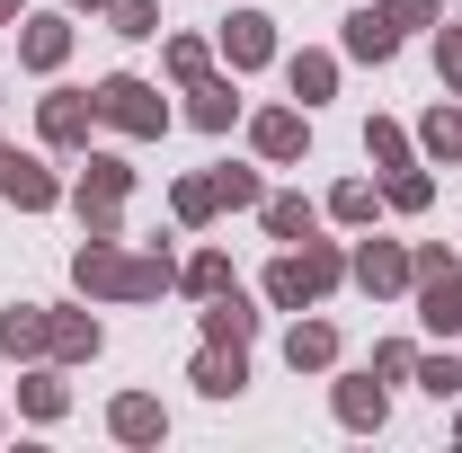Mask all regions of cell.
Masks as SVG:
<instances>
[{
  "label": "cell",
  "instance_id": "cell-1",
  "mask_svg": "<svg viewBox=\"0 0 462 453\" xmlns=\"http://www.w3.org/2000/svg\"><path fill=\"white\" fill-rule=\"evenodd\" d=\"M80 284L89 293H161L170 284V258H116L107 240H89L80 249Z\"/></svg>",
  "mask_w": 462,
  "mask_h": 453
},
{
  "label": "cell",
  "instance_id": "cell-2",
  "mask_svg": "<svg viewBox=\"0 0 462 453\" xmlns=\"http://www.w3.org/2000/svg\"><path fill=\"white\" fill-rule=\"evenodd\" d=\"M409 276H418V311H427V329H462V276H454V258L427 249Z\"/></svg>",
  "mask_w": 462,
  "mask_h": 453
},
{
  "label": "cell",
  "instance_id": "cell-3",
  "mask_svg": "<svg viewBox=\"0 0 462 453\" xmlns=\"http://www.w3.org/2000/svg\"><path fill=\"white\" fill-rule=\"evenodd\" d=\"M329 284H338V258H329V249H302V258H285V267L267 276V293L293 311V302H320Z\"/></svg>",
  "mask_w": 462,
  "mask_h": 453
},
{
  "label": "cell",
  "instance_id": "cell-4",
  "mask_svg": "<svg viewBox=\"0 0 462 453\" xmlns=\"http://www.w3.org/2000/svg\"><path fill=\"white\" fill-rule=\"evenodd\" d=\"M98 116L125 125V134H161V116H170V107H161L143 80H107V89H98Z\"/></svg>",
  "mask_w": 462,
  "mask_h": 453
},
{
  "label": "cell",
  "instance_id": "cell-5",
  "mask_svg": "<svg viewBox=\"0 0 462 453\" xmlns=\"http://www.w3.org/2000/svg\"><path fill=\"white\" fill-rule=\"evenodd\" d=\"M0 196H9V205H27V214H45V205H54V178H45V161H18V152H0Z\"/></svg>",
  "mask_w": 462,
  "mask_h": 453
},
{
  "label": "cell",
  "instance_id": "cell-6",
  "mask_svg": "<svg viewBox=\"0 0 462 453\" xmlns=\"http://www.w3.org/2000/svg\"><path fill=\"white\" fill-rule=\"evenodd\" d=\"M392 45H401V27H392V18H374V9H365V18H346V54L392 62Z\"/></svg>",
  "mask_w": 462,
  "mask_h": 453
},
{
  "label": "cell",
  "instance_id": "cell-7",
  "mask_svg": "<svg viewBox=\"0 0 462 453\" xmlns=\"http://www.w3.org/2000/svg\"><path fill=\"white\" fill-rule=\"evenodd\" d=\"M45 338H54V329H45V311H36V302H18V311L0 320V347H9V356H36Z\"/></svg>",
  "mask_w": 462,
  "mask_h": 453
},
{
  "label": "cell",
  "instance_id": "cell-8",
  "mask_svg": "<svg viewBox=\"0 0 462 453\" xmlns=\"http://www.w3.org/2000/svg\"><path fill=\"white\" fill-rule=\"evenodd\" d=\"M223 45H231V62H240V71L276 54V36H267V18H231V27H223Z\"/></svg>",
  "mask_w": 462,
  "mask_h": 453
},
{
  "label": "cell",
  "instance_id": "cell-9",
  "mask_svg": "<svg viewBox=\"0 0 462 453\" xmlns=\"http://www.w3.org/2000/svg\"><path fill=\"white\" fill-rule=\"evenodd\" d=\"M196 383H205L214 400H231L240 383H249V365H240V347H231V356H223V347H214V356H196Z\"/></svg>",
  "mask_w": 462,
  "mask_h": 453
},
{
  "label": "cell",
  "instance_id": "cell-10",
  "mask_svg": "<svg viewBox=\"0 0 462 453\" xmlns=\"http://www.w3.org/2000/svg\"><path fill=\"white\" fill-rule=\"evenodd\" d=\"M258 152H267V161H293V152H302V116H258Z\"/></svg>",
  "mask_w": 462,
  "mask_h": 453
},
{
  "label": "cell",
  "instance_id": "cell-11",
  "mask_svg": "<svg viewBox=\"0 0 462 453\" xmlns=\"http://www.w3.org/2000/svg\"><path fill=\"white\" fill-rule=\"evenodd\" d=\"M356 276L374 284V293H392V284H409V258H401V249H383V240H374V249L356 258Z\"/></svg>",
  "mask_w": 462,
  "mask_h": 453
},
{
  "label": "cell",
  "instance_id": "cell-12",
  "mask_svg": "<svg viewBox=\"0 0 462 453\" xmlns=\"http://www.w3.org/2000/svg\"><path fill=\"white\" fill-rule=\"evenodd\" d=\"M89 116H98V98H89V107H80V98H45V134H54V143H80Z\"/></svg>",
  "mask_w": 462,
  "mask_h": 453
},
{
  "label": "cell",
  "instance_id": "cell-13",
  "mask_svg": "<svg viewBox=\"0 0 462 453\" xmlns=\"http://www.w3.org/2000/svg\"><path fill=\"white\" fill-rule=\"evenodd\" d=\"M285 356H293V374H302V365H329V356H338V338H329L320 320H302V329L285 338Z\"/></svg>",
  "mask_w": 462,
  "mask_h": 453
},
{
  "label": "cell",
  "instance_id": "cell-14",
  "mask_svg": "<svg viewBox=\"0 0 462 453\" xmlns=\"http://www.w3.org/2000/svg\"><path fill=\"white\" fill-rule=\"evenodd\" d=\"M62 45H71V36H62V18H36V27H27V45H18V54L36 62V71H54V62H62Z\"/></svg>",
  "mask_w": 462,
  "mask_h": 453
},
{
  "label": "cell",
  "instance_id": "cell-15",
  "mask_svg": "<svg viewBox=\"0 0 462 453\" xmlns=\"http://www.w3.org/2000/svg\"><path fill=\"white\" fill-rule=\"evenodd\" d=\"M205 329H214V347H240L249 338V302H240V293H214V320H205Z\"/></svg>",
  "mask_w": 462,
  "mask_h": 453
},
{
  "label": "cell",
  "instance_id": "cell-16",
  "mask_svg": "<svg viewBox=\"0 0 462 453\" xmlns=\"http://www.w3.org/2000/svg\"><path fill=\"white\" fill-rule=\"evenodd\" d=\"M338 418H346V427H383V392H374V383H346V392H338Z\"/></svg>",
  "mask_w": 462,
  "mask_h": 453
},
{
  "label": "cell",
  "instance_id": "cell-17",
  "mask_svg": "<svg viewBox=\"0 0 462 453\" xmlns=\"http://www.w3.org/2000/svg\"><path fill=\"white\" fill-rule=\"evenodd\" d=\"M427 152H436V161H462V107H436V116H427Z\"/></svg>",
  "mask_w": 462,
  "mask_h": 453
},
{
  "label": "cell",
  "instance_id": "cell-18",
  "mask_svg": "<svg viewBox=\"0 0 462 453\" xmlns=\"http://www.w3.org/2000/svg\"><path fill=\"white\" fill-rule=\"evenodd\" d=\"M116 436L152 445V436H161V409H152V400H116Z\"/></svg>",
  "mask_w": 462,
  "mask_h": 453
},
{
  "label": "cell",
  "instance_id": "cell-19",
  "mask_svg": "<svg viewBox=\"0 0 462 453\" xmlns=\"http://www.w3.org/2000/svg\"><path fill=\"white\" fill-rule=\"evenodd\" d=\"M329 80H338V62H329V54H302V62H293V98H329Z\"/></svg>",
  "mask_w": 462,
  "mask_h": 453
},
{
  "label": "cell",
  "instance_id": "cell-20",
  "mask_svg": "<svg viewBox=\"0 0 462 453\" xmlns=\"http://www.w3.org/2000/svg\"><path fill=\"white\" fill-rule=\"evenodd\" d=\"M196 125H205V134L231 125V89H223V80H196Z\"/></svg>",
  "mask_w": 462,
  "mask_h": 453
},
{
  "label": "cell",
  "instance_id": "cell-21",
  "mask_svg": "<svg viewBox=\"0 0 462 453\" xmlns=\"http://www.w3.org/2000/svg\"><path fill=\"white\" fill-rule=\"evenodd\" d=\"M267 223L285 231V240H311V205H302V196H276V205H267Z\"/></svg>",
  "mask_w": 462,
  "mask_h": 453
},
{
  "label": "cell",
  "instance_id": "cell-22",
  "mask_svg": "<svg viewBox=\"0 0 462 453\" xmlns=\"http://www.w3.org/2000/svg\"><path fill=\"white\" fill-rule=\"evenodd\" d=\"M54 347L62 356H98V320H54Z\"/></svg>",
  "mask_w": 462,
  "mask_h": 453
},
{
  "label": "cell",
  "instance_id": "cell-23",
  "mask_svg": "<svg viewBox=\"0 0 462 453\" xmlns=\"http://www.w3.org/2000/svg\"><path fill=\"white\" fill-rule=\"evenodd\" d=\"M214 205H223V196H214V178H196V187H178V214H187V223H205Z\"/></svg>",
  "mask_w": 462,
  "mask_h": 453
},
{
  "label": "cell",
  "instance_id": "cell-24",
  "mask_svg": "<svg viewBox=\"0 0 462 453\" xmlns=\"http://www.w3.org/2000/svg\"><path fill=\"white\" fill-rule=\"evenodd\" d=\"M365 152H374V161H392V170H401V152H409V143H401V125H365Z\"/></svg>",
  "mask_w": 462,
  "mask_h": 453
},
{
  "label": "cell",
  "instance_id": "cell-25",
  "mask_svg": "<svg viewBox=\"0 0 462 453\" xmlns=\"http://www.w3.org/2000/svg\"><path fill=\"white\" fill-rule=\"evenodd\" d=\"M170 71H178V80H205V45H196V36H178V45H170Z\"/></svg>",
  "mask_w": 462,
  "mask_h": 453
},
{
  "label": "cell",
  "instance_id": "cell-26",
  "mask_svg": "<svg viewBox=\"0 0 462 453\" xmlns=\"http://www.w3.org/2000/svg\"><path fill=\"white\" fill-rule=\"evenodd\" d=\"M214 196H223V205H258V178H249V170H223V178H214Z\"/></svg>",
  "mask_w": 462,
  "mask_h": 453
},
{
  "label": "cell",
  "instance_id": "cell-27",
  "mask_svg": "<svg viewBox=\"0 0 462 453\" xmlns=\"http://www.w3.org/2000/svg\"><path fill=\"white\" fill-rule=\"evenodd\" d=\"M187 284H196V293H231V267H223V258H196Z\"/></svg>",
  "mask_w": 462,
  "mask_h": 453
},
{
  "label": "cell",
  "instance_id": "cell-28",
  "mask_svg": "<svg viewBox=\"0 0 462 453\" xmlns=\"http://www.w3.org/2000/svg\"><path fill=\"white\" fill-rule=\"evenodd\" d=\"M116 9V27H125V36H152V0H107Z\"/></svg>",
  "mask_w": 462,
  "mask_h": 453
},
{
  "label": "cell",
  "instance_id": "cell-29",
  "mask_svg": "<svg viewBox=\"0 0 462 453\" xmlns=\"http://www.w3.org/2000/svg\"><path fill=\"white\" fill-rule=\"evenodd\" d=\"M374 214V187H338V223H365Z\"/></svg>",
  "mask_w": 462,
  "mask_h": 453
},
{
  "label": "cell",
  "instance_id": "cell-30",
  "mask_svg": "<svg viewBox=\"0 0 462 453\" xmlns=\"http://www.w3.org/2000/svg\"><path fill=\"white\" fill-rule=\"evenodd\" d=\"M427 392H436V400L462 392V365H454V356H436V365H427Z\"/></svg>",
  "mask_w": 462,
  "mask_h": 453
},
{
  "label": "cell",
  "instance_id": "cell-31",
  "mask_svg": "<svg viewBox=\"0 0 462 453\" xmlns=\"http://www.w3.org/2000/svg\"><path fill=\"white\" fill-rule=\"evenodd\" d=\"M436 18V0H392V27H427Z\"/></svg>",
  "mask_w": 462,
  "mask_h": 453
},
{
  "label": "cell",
  "instance_id": "cell-32",
  "mask_svg": "<svg viewBox=\"0 0 462 453\" xmlns=\"http://www.w3.org/2000/svg\"><path fill=\"white\" fill-rule=\"evenodd\" d=\"M445 80L462 89V27H445Z\"/></svg>",
  "mask_w": 462,
  "mask_h": 453
},
{
  "label": "cell",
  "instance_id": "cell-33",
  "mask_svg": "<svg viewBox=\"0 0 462 453\" xmlns=\"http://www.w3.org/2000/svg\"><path fill=\"white\" fill-rule=\"evenodd\" d=\"M71 9H107V0H71Z\"/></svg>",
  "mask_w": 462,
  "mask_h": 453
},
{
  "label": "cell",
  "instance_id": "cell-34",
  "mask_svg": "<svg viewBox=\"0 0 462 453\" xmlns=\"http://www.w3.org/2000/svg\"><path fill=\"white\" fill-rule=\"evenodd\" d=\"M9 9H18V0H0V18H9Z\"/></svg>",
  "mask_w": 462,
  "mask_h": 453
}]
</instances>
